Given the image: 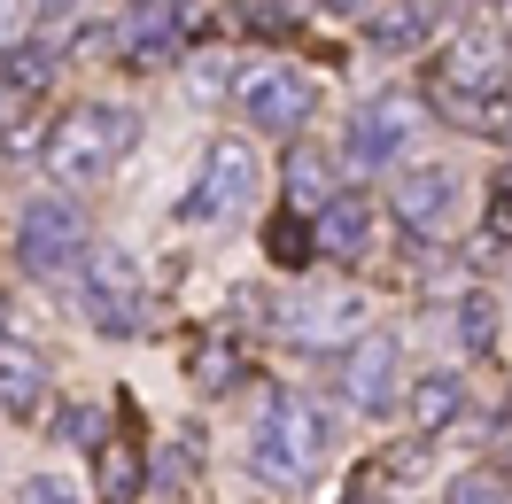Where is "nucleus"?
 <instances>
[{
    "label": "nucleus",
    "mask_w": 512,
    "mask_h": 504,
    "mask_svg": "<svg viewBox=\"0 0 512 504\" xmlns=\"http://www.w3.org/2000/svg\"><path fill=\"white\" fill-rule=\"evenodd\" d=\"M132 489H140V419H125V435H117V442L101 435V497L132 504Z\"/></svg>",
    "instance_id": "obj_16"
},
{
    "label": "nucleus",
    "mask_w": 512,
    "mask_h": 504,
    "mask_svg": "<svg viewBox=\"0 0 512 504\" xmlns=\"http://www.w3.org/2000/svg\"><path fill=\"white\" fill-rule=\"evenodd\" d=\"M233 94H241V117H249L256 132H295V125H311V109H319V86H311V78L272 70V63L241 70Z\"/></svg>",
    "instance_id": "obj_6"
},
{
    "label": "nucleus",
    "mask_w": 512,
    "mask_h": 504,
    "mask_svg": "<svg viewBox=\"0 0 512 504\" xmlns=\"http://www.w3.org/2000/svg\"><path fill=\"white\" fill-rule=\"evenodd\" d=\"M125 63H132V70H171V63H179V24L163 16V0L132 8V24H125Z\"/></svg>",
    "instance_id": "obj_14"
},
{
    "label": "nucleus",
    "mask_w": 512,
    "mask_h": 504,
    "mask_svg": "<svg viewBox=\"0 0 512 504\" xmlns=\"http://www.w3.org/2000/svg\"><path fill=\"white\" fill-rule=\"evenodd\" d=\"M132 140H140V117H132V109L86 101V109H70L63 125L47 132V171H55L63 187H101V179L125 163Z\"/></svg>",
    "instance_id": "obj_3"
},
{
    "label": "nucleus",
    "mask_w": 512,
    "mask_h": 504,
    "mask_svg": "<svg viewBox=\"0 0 512 504\" xmlns=\"http://www.w3.org/2000/svg\"><path fill=\"white\" fill-rule=\"evenodd\" d=\"M194 458H202V442H179V450H171V458H163V466H156V489H163V497H179V489H187V473H194Z\"/></svg>",
    "instance_id": "obj_24"
},
{
    "label": "nucleus",
    "mask_w": 512,
    "mask_h": 504,
    "mask_svg": "<svg viewBox=\"0 0 512 504\" xmlns=\"http://www.w3.org/2000/svg\"><path fill=\"white\" fill-rule=\"evenodd\" d=\"M512 86V39L505 24H466L435 63V109L466 132H489V101Z\"/></svg>",
    "instance_id": "obj_1"
},
{
    "label": "nucleus",
    "mask_w": 512,
    "mask_h": 504,
    "mask_svg": "<svg viewBox=\"0 0 512 504\" xmlns=\"http://www.w3.org/2000/svg\"><path fill=\"white\" fill-rule=\"evenodd\" d=\"M319 8H334V16H373L381 0H319Z\"/></svg>",
    "instance_id": "obj_30"
},
{
    "label": "nucleus",
    "mask_w": 512,
    "mask_h": 504,
    "mask_svg": "<svg viewBox=\"0 0 512 504\" xmlns=\"http://www.w3.org/2000/svg\"><path fill=\"white\" fill-rule=\"evenodd\" d=\"M0 78H8L16 94H39V86L55 78V63H47V47H16V55H8V70H0Z\"/></svg>",
    "instance_id": "obj_21"
},
{
    "label": "nucleus",
    "mask_w": 512,
    "mask_h": 504,
    "mask_svg": "<svg viewBox=\"0 0 512 504\" xmlns=\"http://www.w3.org/2000/svg\"><path fill=\"white\" fill-rule=\"evenodd\" d=\"M78 303L101 334H140L148 326V303H140V264L132 249H86L78 256Z\"/></svg>",
    "instance_id": "obj_4"
},
{
    "label": "nucleus",
    "mask_w": 512,
    "mask_h": 504,
    "mask_svg": "<svg viewBox=\"0 0 512 504\" xmlns=\"http://www.w3.org/2000/svg\"><path fill=\"white\" fill-rule=\"evenodd\" d=\"M443 504H512V489L497 481V473H466V481H450Z\"/></svg>",
    "instance_id": "obj_23"
},
{
    "label": "nucleus",
    "mask_w": 512,
    "mask_h": 504,
    "mask_svg": "<svg viewBox=\"0 0 512 504\" xmlns=\"http://www.w3.org/2000/svg\"><path fill=\"white\" fill-rule=\"evenodd\" d=\"M264 241H272V264H311L319 241H311V218L303 210H280V218L264 225Z\"/></svg>",
    "instance_id": "obj_18"
},
{
    "label": "nucleus",
    "mask_w": 512,
    "mask_h": 504,
    "mask_svg": "<svg viewBox=\"0 0 512 504\" xmlns=\"http://www.w3.org/2000/svg\"><path fill=\"white\" fill-rule=\"evenodd\" d=\"M458 342L466 349L497 342V303H489V295H466V303H458Z\"/></svg>",
    "instance_id": "obj_20"
},
{
    "label": "nucleus",
    "mask_w": 512,
    "mask_h": 504,
    "mask_svg": "<svg viewBox=\"0 0 512 504\" xmlns=\"http://www.w3.org/2000/svg\"><path fill=\"white\" fill-rule=\"evenodd\" d=\"M288 179H295V202H326V179H334V171H326V156L295 148V156H288Z\"/></svg>",
    "instance_id": "obj_22"
},
{
    "label": "nucleus",
    "mask_w": 512,
    "mask_h": 504,
    "mask_svg": "<svg viewBox=\"0 0 512 504\" xmlns=\"http://www.w3.org/2000/svg\"><path fill=\"white\" fill-rule=\"evenodd\" d=\"M78 256H86V225H78L70 202H32V210L16 218V264H24V272L55 280V272H70Z\"/></svg>",
    "instance_id": "obj_5"
},
{
    "label": "nucleus",
    "mask_w": 512,
    "mask_h": 504,
    "mask_svg": "<svg viewBox=\"0 0 512 504\" xmlns=\"http://www.w3.org/2000/svg\"><path fill=\"white\" fill-rule=\"evenodd\" d=\"M288 334L303 349H326V342H342V334H365V303H357V295H311V303L288 311Z\"/></svg>",
    "instance_id": "obj_12"
},
{
    "label": "nucleus",
    "mask_w": 512,
    "mask_h": 504,
    "mask_svg": "<svg viewBox=\"0 0 512 504\" xmlns=\"http://www.w3.org/2000/svg\"><path fill=\"white\" fill-rule=\"evenodd\" d=\"M342 396H350L357 411H373V419L396 404V342H388V334H357L350 365H342Z\"/></svg>",
    "instance_id": "obj_10"
},
{
    "label": "nucleus",
    "mask_w": 512,
    "mask_h": 504,
    "mask_svg": "<svg viewBox=\"0 0 512 504\" xmlns=\"http://www.w3.org/2000/svg\"><path fill=\"white\" fill-rule=\"evenodd\" d=\"M489 233L512 241V187H497V202H489Z\"/></svg>",
    "instance_id": "obj_28"
},
{
    "label": "nucleus",
    "mask_w": 512,
    "mask_h": 504,
    "mask_svg": "<svg viewBox=\"0 0 512 504\" xmlns=\"http://www.w3.org/2000/svg\"><path fill=\"white\" fill-rule=\"evenodd\" d=\"M497 466L512 473V427H505V435H497Z\"/></svg>",
    "instance_id": "obj_32"
},
{
    "label": "nucleus",
    "mask_w": 512,
    "mask_h": 504,
    "mask_svg": "<svg viewBox=\"0 0 512 504\" xmlns=\"http://www.w3.org/2000/svg\"><path fill=\"white\" fill-rule=\"evenodd\" d=\"M427 32V8H373V47H412Z\"/></svg>",
    "instance_id": "obj_19"
},
{
    "label": "nucleus",
    "mask_w": 512,
    "mask_h": 504,
    "mask_svg": "<svg viewBox=\"0 0 512 504\" xmlns=\"http://www.w3.org/2000/svg\"><path fill=\"white\" fill-rule=\"evenodd\" d=\"M16 504H78V497H70L63 481H24V497H16Z\"/></svg>",
    "instance_id": "obj_27"
},
{
    "label": "nucleus",
    "mask_w": 512,
    "mask_h": 504,
    "mask_svg": "<svg viewBox=\"0 0 512 504\" xmlns=\"http://www.w3.org/2000/svg\"><path fill=\"white\" fill-rule=\"evenodd\" d=\"M458 411H466L458 373H419V380H412V427H419V435H443Z\"/></svg>",
    "instance_id": "obj_15"
},
{
    "label": "nucleus",
    "mask_w": 512,
    "mask_h": 504,
    "mask_svg": "<svg viewBox=\"0 0 512 504\" xmlns=\"http://www.w3.org/2000/svg\"><path fill=\"white\" fill-rule=\"evenodd\" d=\"M419 8H435V0H419Z\"/></svg>",
    "instance_id": "obj_34"
},
{
    "label": "nucleus",
    "mask_w": 512,
    "mask_h": 504,
    "mask_svg": "<svg viewBox=\"0 0 512 504\" xmlns=\"http://www.w3.org/2000/svg\"><path fill=\"white\" fill-rule=\"evenodd\" d=\"M0 404H8V419H39L47 411V365L24 342H0Z\"/></svg>",
    "instance_id": "obj_13"
},
{
    "label": "nucleus",
    "mask_w": 512,
    "mask_h": 504,
    "mask_svg": "<svg viewBox=\"0 0 512 504\" xmlns=\"http://www.w3.org/2000/svg\"><path fill=\"white\" fill-rule=\"evenodd\" d=\"M249 202H256V156L241 148V140H218L179 210H187L194 225H218V218H233V210H249Z\"/></svg>",
    "instance_id": "obj_7"
},
{
    "label": "nucleus",
    "mask_w": 512,
    "mask_h": 504,
    "mask_svg": "<svg viewBox=\"0 0 512 504\" xmlns=\"http://www.w3.org/2000/svg\"><path fill=\"white\" fill-rule=\"evenodd\" d=\"M388 210H396V225H412V233H443V225L458 218V179H450L443 163L404 171V179L388 187Z\"/></svg>",
    "instance_id": "obj_9"
},
{
    "label": "nucleus",
    "mask_w": 512,
    "mask_h": 504,
    "mask_svg": "<svg viewBox=\"0 0 512 504\" xmlns=\"http://www.w3.org/2000/svg\"><path fill=\"white\" fill-rule=\"evenodd\" d=\"M16 101H24V94H16V86H8V78H0V125H8V117H16Z\"/></svg>",
    "instance_id": "obj_31"
},
{
    "label": "nucleus",
    "mask_w": 512,
    "mask_h": 504,
    "mask_svg": "<svg viewBox=\"0 0 512 504\" xmlns=\"http://www.w3.org/2000/svg\"><path fill=\"white\" fill-rule=\"evenodd\" d=\"M311 241H319V256H334V264H357V256L373 249V202H365V194H326L319 218H311Z\"/></svg>",
    "instance_id": "obj_11"
},
{
    "label": "nucleus",
    "mask_w": 512,
    "mask_h": 504,
    "mask_svg": "<svg viewBox=\"0 0 512 504\" xmlns=\"http://www.w3.org/2000/svg\"><path fill=\"white\" fill-rule=\"evenodd\" d=\"M241 24H249V32H288V8H280V0H249Z\"/></svg>",
    "instance_id": "obj_26"
},
{
    "label": "nucleus",
    "mask_w": 512,
    "mask_h": 504,
    "mask_svg": "<svg viewBox=\"0 0 512 504\" xmlns=\"http://www.w3.org/2000/svg\"><path fill=\"white\" fill-rule=\"evenodd\" d=\"M63 442H78V450H101V411H94V404L63 411Z\"/></svg>",
    "instance_id": "obj_25"
},
{
    "label": "nucleus",
    "mask_w": 512,
    "mask_h": 504,
    "mask_svg": "<svg viewBox=\"0 0 512 504\" xmlns=\"http://www.w3.org/2000/svg\"><path fill=\"white\" fill-rule=\"evenodd\" d=\"M187 380L202 388V396H225V388L241 380V349H233V342H202L187 357Z\"/></svg>",
    "instance_id": "obj_17"
},
{
    "label": "nucleus",
    "mask_w": 512,
    "mask_h": 504,
    "mask_svg": "<svg viewBox=\"0 0 512 504\" xmlns=\"http://www.w3.org/2000/svg\"><path fill=\"white\" fill-rule=\"evenodd\" d=\"M132 8H148V0H132Z\"/></svg>",
    "instance_id": "obj_33"
},
{
    "label": "nucleus",
    "mask_w": 512,
    "mask_h": 504,
    "mask_svg": "<svg viewBox=\"0 0 512 504\" xmlns=\"http://www.w3.org/2000/svg\"><path fill=\"white\" fill-rule=\"evenodd\" d=\"M16 24H24V8H16V0H0V47L16 39Z\"/></svg>",
    "instance_id": "obj_29"
},
{
    "label": "nucleus",
    "mask_w": 512,
    "mask_h": 504,
    "mask_svg": "<svg viewBox=\"0 0 512 504\" xmlns=\"http://www.w3.org/2000/svg\"><path fill=\"white\" fill-rule=\"evenodd\" d=\"M326 458H334V419L311 396H272L249 427V466L264 481H311Z\"/></svg>",
    "instance_id": "obj_2"
},
{
    "label": "nucleus",
    "mask_w": 512,
    "mask_h": 504,
    "mask_svg": "<svg viewBox=\"0 0 512 504\" xmlns=\"http://www.w3.org/2000/svg\"><path fill=\"white\" fill-rule=\"evenodd\" d=\"M412 101L404 94H381V101H365L350 117V163L357 171H381V163H396L404 156V140H412Z\"/></svg>",
    "instance_id": "obj_8"
}]
</instances>
